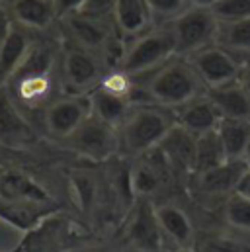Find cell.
I'll return each mask as SVG.
<instances>
[{
    "instance_id": "obj_28",
    "label": "cell",
    "mask_w": 250,
    "mask_h": 252,
    "mask_svg": "<svg viewBox=\"0 0 250 252\" xmlns=\"http://www.w3.org/2000/svg\"><path fill=\"white\" fill-rule=\"evenodd\" d=\"M151 12H153V18L156 24L164 26V24H170L174 18H178L188 6H191L189 0H147Z\"/></svg>"
},
{
    "instance_id": "obj_24",
    "label": "cell",
    "mask_w": 250,
    "mask_h": 252,
    "mask_svg": "<svg viewBox=\"0 0 250 252\" xmlns=\"http://www.w3.org/2000/svg\"><path fill=\"white\" fill-rule=\"evenodd\" d=\"M217 45L233 53L237 59L245 61L250 57V18L219 24L217 33Z\"/></svg>"
},
{
    "instance_id": "obj_12",
    "label": "cell",
    "mask_w": 250,
    "mask_h": 252,
    "mask_svg": "<svg viewBox=\"0 0 250 252\" xmlns=\"http://www.w3.org/2000/svg\"><path fill=\"white\" fill-rule=\"evenodd\" d=\"M33 43H35L33 32L10 22L6 35L0 41V86L2 88L18 72V68L26 61L28 53L31 51Z\"/></svg>"
},
{
    "instance_id": "obj_37",
    "label": "cell",
    "mask_w": 250,
    "mask_h": 252,
    "mask_svg": "<svg viewBox=\"0 0 250 252\" xmlns=\"http://www.w3.org/2000/svg\"><path fill=\"white\" fill-rule=\"evenodd\" d=\"M176 252H197L195 249H191V247H186V249H178Z\"/></svg>"
},
{
    "instance_id": "obj_18",
    "label": "cell",
    "mask_w": 250,
    "mask_h": 252,
    "mask_svg": "<svg viewBox=\"0 0 250 252\" xmlns=\"http://www.w3.org/2000/svg\"><path fill=\"white\" fill-rule=\"evenodd\" d=\"M174 116H176V124L195 137L215 131L221 122V114L207 96V92L174 110Z\"/></svg>"
},
{
    "instance_id": "obj_27",
    "label": "cell",
    "mask_w": 250,
    "mask_h": 252,
    "mask_svg": "<svg viewBox=\"0 0 250 252\" xmlns=\"http://www.w3.org/2000/svg\"><path fill=\"white\" fill-rule=\"evenodd\" d=\"M209 6L215 18L219 20V24L250 18V0H213Z\"/></svg>"
},
{
    "instance_id": "obj_29",
    "label": "cell",
    "mask_w": 250,
    "mask_h": 252,
    "mask_svg": "<svg viewBox=\"0 0 250 252\" xmlns=\"http://www.w3.org/2000/svg\"><path fill=\"white\" fill-rule=\"evenodd\" d=\"M197 252H250V245L233 239V237H207L205 241L199 243V247L195 249Z\"/></svg>"
},
{
    "instance_id": "obj_23",
    "label": "cell",
    "mask_w": 250,
    "mask_h": 252,
    "mask_svg": "<svg viewBox=\"0 0 250 252\" xmlns=\"http://www.w3.org/2000/svg\"><path fill=\"white\" fill-rule=\"evenodd\" d=\"M219 139L223 143L225 155L229 160H245L250 145V120H231L221 118L217 126Z\"/></svg>"
},
{
    "instance_id": "obj_8",
    "label": "cell",
    "mask_w": 250,
    "mask_h": 252,
    "mask_svg": "<svg viewBox=\"0 0 250 252\" xmlns=\"http://www.w3.org/2000/svg\"><path fill=\"white\" fill-rule=\"evenodd\" d=\"M64 143L90 160H106L120 153V131L90 114Z\"/></svg>"
},
{
    "instance_id": "obj_34",
    "label": "cell",
    "mask_w": 250,
    "mask_h": 252,
    "mask_svg": "<svg viewBox=\"0 0 250 252\" xmlns=\"http://www.w3.org/2000/svg\"><path fill=\"white\" fill-rule=\"evenodd\" d=\"M8 26H10V20H8V16L4 14V10L0 8V41H2V37L6 35V32H8Z\"/></svg>"
},
{
    "instance_id": "obj_15",
    "label": "cell",
    "mask_w": 250,
    "mask_h": 252,
    "mask_svg": "<svg viewBox=\"0 0 250 252\" xmlns=\"http://www.w3.org/2000/svg\"><path fill=\"white\" fill-rule=\"evenodd\" d=\"M143 157H147V158L137 162L131 170V189L135 191V195L147 199L162 188L166 174L172 168L168 166L166 158L162 157V153L158 149H153L151 153H147Z\"/></svg>"
},
{
    "instance_id": "obj_5",
    "label": "cell",
    "mask_w": 250,
    "mask_h": 252,
    "mask_svg": "<svg viewBox=\"0 0 250 252\" xmlns=\"http://www.w3.org/2000/svg\"><path fill=\"white\" fill-rule=\"evenodd\" d=\"M176 55V41L168 24L155 26L147 33L124 43V51L116 68L131 78H137L155 72Z\"/></svg>"
},
{
    "instance_id": "obj_16",
    "label": "cell",
    "mask_w": 250,
    "mask_h": 252,
    "mask_svg": "<svg viewBox=\"0 0 250 252\" xmlns=\"http://www.w3.org/2000/svg\"><path fill=\"white\" fill-rule=\"evenodd\" d=\"M33 139V129L22 116L20 106L10 92L0 86V143L8 147H22Z\"/></svg>"
},
{
    "instance_id": "obj_31",
    "label": "cell",
    "mask_w": 250,
    "mask_h": 252,
    "mask_svg": "<svg viewBox=\"0 0 250 252\" xmlns=\"http://www.w3.org/2000/svg\"><path fill=\"white\" fill-rule=\"evenodd\" d=\"M86 0H53V6H55V14H57V22L70 16V14H76L84 8Z\"/></svg>"
},
{
    "instance_id": "obj_17",
    "label": "cell",
    "mask_w": 250,
    "mask_h": 252,
    "mask_svg": "<svg viewBox=\"0 0 250 252\" xmlns=\"http://www.w3.org/2000/svg\"><path fill=\"white\" fill-rule=\"evenodd\" d=\"M249 164L245 160H225L223 164L209 168L201 174H195L197 178V188L201 189L205 195L213 197H229L233 195L243 174L247 172Z\"/></svg>"
},
{
    "instance_id": "obj_20",
    "label": "cell",
    "mask_w": 250,
    "mask_h": 252,
    "mask_svg": "<svg viewBox=\"0 0 250 252\" xmlns=\"http://www.w3.org/2000/svg\"><path fill=\"white\" fill-rule=\"evenodd\" d=\"M88 100H90L92 116H96L98 120L118 127V129L122 127V124L127 120V116L131 114V110L135 106V102L131 98L122 96L102 84L88 94Z\"/></svg>"
},
{
    "instance_id": "obj_19",
    "label": "cell",
    "mask_w": 250,
    "mask_h": 252,
    "mask_svg": "<svg viewBox=\"0 0 250 252\" xmlns=\"http://www.w3.org/2000/svg\"><path fill=\"white\" fill-rule=\"evenodd\" d=\"M166 158L168 166L178 172H193L195 160V135H191L178 124L172 127L166 137L156 147Z\"/></svg>"
},
{
    "instance_id": "obj_11",
    "label": "cell",
    "mask_w": 250,
    "mask_h": 252,
    "mask_svg": "<svg viewBox=\"0 0 250 252\" xmlns=\"http://www.w3.org/2000/svg\"><path fill=\"white\" fill-rule=\"evenodd\" d=\"M0 8L8 20L30 32H47L57 24L53 0H2Z\"/></svg>"
},
{
    "instance_id": "obj_1",
    "label": "cell",
    "mask_w": 250,
    "mask_h": 252,
    "mask_svg": "<svg viewBox=\"0 0 250 252\" xmlns=\"http://www.w3.org/2000/svg\"><path fill=\"white\" fill-rule=\"evenodd\" d=\"M57 63H59L57 51L49 43L35 39L26 61L4 88H8L10 96L16 100L18 106H24V108L43 106L45 110L55 100L53 72L57 68Z\"/></svg>"
},
{
    "instance_id": "obj_36",
    "label": "cell",
    "mask_w": 250,
    "mask_h": 252,
    "mask_svg": "<svg viewBox=\"0 0 250 252\" xmlns=\"http://www.w3.org/2000/svg\"><path fill=\"white\" fill-rule=\"evenodd\" d=\"M245 162L249 164V168H250V145H249V149H247V155H245Z\"/></svg>"
},
{
    "instance_id": "obj_35",
    "label": "cell",
    "mask_w": 250,
    "mask_h": 252,
    "mask_svg": "<svg viewBox=\"0 0 250 252\" xmlns=\"http://www.w3.org/2000/svg\"><path fill=\"white\" fill-rule=\"evenodd\" d=\"M191 4H199V6H209L213 0H189Z\"/></svg>"
},
{
    "instance_id": "obj_33",
    "label": "cell",
    "mask_w": 250,
    "mask_h": 252,
    "mask_svg": "<svg viewBox=\"0 0 250 252\" xmlns=\"http://www.w3.org/2000/svg\"><path fill=\"white\" fill-rule=\"evenodd\" d=\"M237 193H241V195L250 199V168H247V172L243 174V178L239 182V188H237Z\"/></svg>"
},
{
    "instance_id": "obj_2",
    "label": "cell",
    "mask_w": 250,
    "mask_h": 252,
    "mask_svg": "<svg viewBox=\"0 0 250 252\" xmlns=\"http://www.w3.org/2000/svg\"><path fill=\"white\" fill-rule=\"evenodd\" d=\"M145 96L151 104L166 110H178L189 100L205 94V86L186 57H172L168 63L151 72L145 84Z\"/></svg>"
},
{
    "instance_id": "obj_6",
    "label": "cell",
    "mask_w": 250,
    "mask_h": 252,
    "mask_svg": "<svg viewBox=\"0 0 250 252\" xmlns=\"http://www.w3.org/2000/svg\"><path fill=\"white\" fill-rule=\"evenodd\" d=\"M112 64L96 53L62 39L59 55V78L66 94H90L108 76Z\"/></svg>"
},
{
    "instance_id": "obj_13",
    "label": "cell",
    "mask_w": 250,
    "mask_h": 252,
    "mask_svg": "<svg viewBox=\"0 0 250 252\" xmlns=\"http://www.w3.org/2000/svg\"><path fill=\"white\" fill-rule=\"evenodd\" d=\"M112 22L124 43L147 33L156 26L147 0H118Z\"/></svg>"
},
{
    "instance_id": "obj_14",
    "label": "cell",
    "mask_w": 250,
    "mask_h": 252,
    "mask_svg": "<svg viewBox=\"0 0 250 252\" xmlns=\"http://www.w3.org/2000/svg\"><path fill=\"white\" fill-rule=\"evenodd\" d=\"M129 241L143 252H158L162 247V231L156 221L155 205L149 203V199L141 197L139 205L135 207V213L131 217L129 229H127Z\"/></svg>"
},
{
    "instance_id": "obj_26",
    "label": "cell",
    "mask_w": 250,
    "mask_h": 252,
    "mask_svg": "<svg viewBox=\"0 0 250 252\" xmlns=\"http://www.w3.org/2000/svg\"><path fill=\"white\" fill-rule=\"evenodd\" d=\"M223 217L229 227L243 233H250V199L235 191L225 199Z\"/></svg>"
},
{
    "instance_id": "obj_3",
    "label": "cell",
    "mask_w": 250,
    "mask_h": 252,
    "mask_svg": "<svg viewBox=\"0 0 250 252\" xmlns=\"http://www.w3.org/2000/svg\"><path fill=\"white\" fill-rule=\"evenodd\" d=\"M176 126V116L156 104H135L120 131V151L129 157H143L156 149L166 133Z\"/></svg>"
},
{
    "instance_id": "obj_22",
    "label": "cell",
    "mask_w": 250,
    "mask_h": 252,
    "mask_svg": "<svg viewBox=\"0 0 250 252\" xmlns=\"http://www.w3.org/2000/svg\"><path fill=\"white\" fill-rule=\"evenodd\" d=\"M221 118L231 120H250V94L239 80L205 90Z\"/></svg>"
},
{
    "instance_id": "obj_9",
    "label": "cell",
    "mask_w": 250,
    "mask_h": 252,
    "mask_svg": "<svg viewBox=\"0 0 250 252\" xmlns=\"http://www.w3.org/2000/svg\"><path fill=\"white\" fill-rule=\"evenodd\" d=\"M186 59L195 68L205 90L239 80L241 64H243L241 59H237L233 53H229L227 49H223L217 43L189 55Z\"/></svg>"
},
{
    "instance_id": "obj_30",
    "label": "cell",
    "mask_w": 250,
    "mask_h": 252,
    "mask_svg": "<svg viewBox=\"0 0 250 252\" xmlns=\"http://www.w3.org/2000/svg\"><path fill=\"white\" fill-rule=\"evenodd\" d=\"M116 4L118 0H86L80 12L88 16H96V18H112Z\"/></svg>"
},
{
    "instance_id": "obj_21",
    "label": "cell",
    "mask_w": 250,
    "mask_h": 252,
    "mask_svg": "<svg viewBox=\"0 0 250 252\" xmlns=\"http://www.w3.org/2000/svg\"><path fill=\"white\" fill-rule=\"evenodd\" d=\"M155 213L160 231L168 241H172L178 249H186L193 245L195 231L184 209L172 203H162V205H155Z\"/></svg>"
},
{
    "instance_id": "obj_7",
    "label": "cell",
    "mask_w": 250,
    "mask_h": 252,
    "mask_svg": "<svg viewBox=\"0 0 250 252\" xmlns=\"http://www.w3.org/2000/svg\"><path fill=\"white\" fill-rule=\"evenodd\" d=\"M168 28L172 30L178 57H189L217 43L219 20L215 18L211 6L191 4L168 24Z\"/></svg>"
},
{
    "instance_id": "obj_10",
    "label": "cell",
    "mask_w": 250,
    "mask_h": 252,
    "mask_svg": "<svg viewBox=\"0 0 250 252\" xmlns=\"http://www.w3.org/2000/svg\"><path fill=\"white\" fill-rule=\"evenodd\" d=\"M90 114L88 94H64L43 110V127L51 137L66 141Z\"/></svg>"
},
{
    "instance_id": "obj_32",
    "label": "cell",
    "mask_w": 250,
    "mask_h": 252,
    "mask_svg": "<svg viewBox=\"0 0 250 252\" xmlns=\"http://www.w3.org/2000/svg\"><path fill=\"white\" fill-rule=\"evenodd\" d=\"M239 82L243 84V88L250 94V57L245 59L241 64V74H239Z\"/></svg>"
},
{
    "instance_id": "obj_4",
    "label": "cell",
    "mask_w": 250,
    "mask_h": 252,
    "mask_svg": "<svg viewBox=\"0 0 250 252\" xmlns=\"http://www.w3.org/2000/svg\"><path fill=\"white\" fill-rule=\"evenodd\" d=\"M57 24L64 41L78 45L90 53H96L110 64L118 66L124 51V41L118 35L112 18H96L76 12L59 20Z\"/></svg>"
},
{
    "instance_id": "obj_25",
    "label": "cell",
    "mask_w": 250,
    "mask_h": 252,
    "mask_svg": "<svg viewBox=\"0 0 250 252\" xmlns=\"http://www.w3.org/2000/svg\"><path fill=\"white\" fill-rule=\"evenodd\" d=\"M227 158L223 143L219 139L217 129L203 133L199 137H195V160H193V174H201L209 168H215L219 164H223Z\"/></svg>"
}]
</instances>
